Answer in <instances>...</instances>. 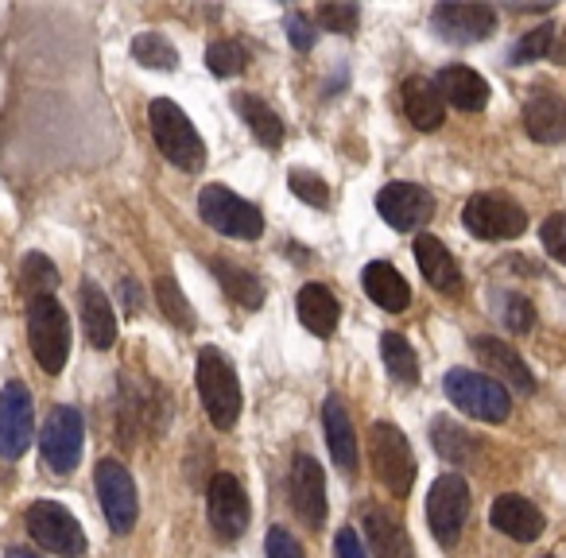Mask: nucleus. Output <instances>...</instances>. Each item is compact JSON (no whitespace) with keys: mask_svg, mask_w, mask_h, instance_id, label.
I'll return each instance as SVG.
<instances>
[{"mask_svg":"<svg viewBox=\"0 0 566 558\" xmlns=\"http://www.w3.org/2000/svg\"><path fill=\"white\" fill-rule=\"evenodd\" d=\"M148 125H151V140H156L159 156L167 164H175L179 171H202L206 167V144L198 136V128L190 125V117L171 102V97H156L148 105Z\"/></svg>","mask_w":566,"mask_h":558,"instance_id":"obj_1","label":"nucleus"},{"mask_svg":"<svg viewBox=\"0 0 566 558\" xmlns=\"http://www.w3.org/2000/svg\"><path fill=\"white\" fill-rule=\"evenodd\" d=\"M198 396L218 431H229L241 419V380L221 349H202L198 354Z\"/></svg>","mask_w":566,"mask_h":558,"instance_id":"obj_2","label":"nucleus"},{"mask_svg":"<svg viewBox=\"0 0 566 558\" xmlns=\"http://www.w3.org/2000/svg\"><path fill=\"white\" fill-rule=\"evenodd\" d=\"M28 341L43 372L59 377L71 357V318L59 299H35L28 307Z\"/></svg>","mask_w":566,"mask_h":558,"instance_id":"obj_3","label":"nucleus"},{"mask_svg":"<svg viewBox=\"0 0 566 558\" xmlns=\"http://www.w3.org/2000/svg\"><path fill=\"white\" fill-rule=\"evenodd\" d=\"M442 388H447V400L458 411H465L470 419H481V423H504L512 415L509 388L496 377H481V372L470 369H450Z\"/></svg>","mask_w":566,"mask_h":558,"instance_id":"obj_4","label":"nucleus"},{"mask_svg":"<svg viewBox=\"0 0 566 558\" xmlns=\"http://www.w3.org/2000/svg\"><path fill=\"white\" fill-rule=\"evenodd\" d=\"M198 218L221 236H237V241H256L264 233V218L252 202H244L241 194H233L221 182H210L198 194Z\"/></svg>","mask_w":566,"mask_h":558,"instance_id":"obj_5","label":"nucleus"},{"mask_svg":"<svg viewBox=\"0 0 566 558\" xmlns=\"http://www.w3.org/2000/svg\"><path fill=\"white\" fill-rule=\"evenodd\" d=\"M369 450H373V470H377L380 485H385L392 496H408L411 485H416V473H419L408 434L392 423H373Z\"/></svg>","mask_w":566,"mask_h":558,"instance_id":"obj_6","label":"nucleus"},{"mask_svg":"<svg viewBox=\"0 0 566 558\" xmlns=\"http://www.w3.org/2000/svg\"><path fill=\"white\" fill-rule=\"evenodd\" d=\"M24 524H28V535H32L43 550H51V555H59V558L86 555V531H82V524L63 508V504L35 501L32 508H28Z\"/></svg>","mask_w":566,"mask_h":558,"instance_id":"obj_7","label":"nucleus"},{"mask_svg":"<svg viewBox=\"0 0 566 558\" xmlns=\"http://www.w3.org/2000/svg\"><path fill=\"white\" fill-rule=\"evenodd\" d=\"M470 508H473V496H470L465 477L442 473V477L431 485V493H427V519H431V535L442 543V547H454V543L462 539V527H465V519H470Z\"/></svg>","mask_w":566,"mask_h":558,"instance_id":"obj_8","label":"nucleus"},{"mask_svg":"<svg viewBox=\"0 0 566 558\" xmlns=\"http://www.w3.org/2000/svg\"><path fill=\"white\" fill-rule=\"evenodd\" d=\"M82 439H86L82 411L71 408V403L51 408V415L43 419V431H40L43 462H48L55 473H74L82 462Z\"/></svg>","mask_w":566,"mask_h":558,"instance_id":"obj_9","label":"nucleus"},{"mask_svg":"<svg viewBox=\"0 0 566 558\" xmlns=\"http://www.w3.org/2000/svg\"><path fill=\"white\" fill-rule=\"evenodd\" d=\"M462 225L481 241H512L527 229V213L504 194H473L462 206Z\"/></svg>","mask_w":566,"mask_h":558,"instance_id":"obj_10","label":"nucleus"},{"mask_svg":"<svg viewBox=\"0 0 566 558\" xmlns=\"http://www.w3.org/2000/svg\"><path fill=\"white\" fill-rule=\"evenodd\" d=\"M35 439V415H32V392L20 380H9L0 388V457L17 462L28 454Z\"/></svg>","mask_w":566,"mask_h":558,"instance_id":"obj_11","label":"nucleus"},{"mask_svg":"<svg viewBox=\"0 0 566 558\" xmlns=\"http://www.w3.org/2000/svg\"><path fill=\"white\" fill-rule=\"evenodd\" d=\"M206 508H210V524H213V531H218V539H226V543L241 539L252 519L244 485L233 473H213L210 488H206Z\"/></svg>","mask_w":566,"mask_h":558,"instance_id":"obj_12","label":"nucleus"},{"mask_svg":"<svg viewBox=\"0 0 566 558\" xmlns=\"http://www.w3.org/2000/svg\"><path fill=\"white\" fill-rule=\"evenodd\" d=\"M97 496H102V508H105V519L117 535L133 531L136 524V481L128 473V465H120L117 457H102L97 462Z\"/></svg>","mask_w":566,"mask_h":558,"instance_id":"obj_13","label":"nucleus"},{"mask_svg":"<svg viewBox=\"0 0 566 558\" xmlns=\"http://www.w3.org/2000/svg\"><path fill=\"white\" fill-rule=\"evenodd\" d=\"M431 24L439 32V40L465 48V43H481L493 35L496 12L489 4H465V0H447L431 12Z\"/></svg>","mask_w":566,"mask_h":558,"instance_id":"obj_14","label":"nucleus"},{"mask_svg":"<svg viewBox=\"0 0 566 558\" xmlns=\"http://www.w3.org/2000/svg\"><path fill=\"white\" fill-rule=\"evenodd\" d=\"M377 210L388 225L408 233V229H423L434 218V194L419 182H388L377 194Z\"/></svg>","mask_w":566,"mask_h":558,"instance_id":"obj_15","label":"nucleus"},{"mask_svg":"<svg viewBox=\"0 0 566 558\" xmlns=\"http://www.w3.org/2000/svg\"><path fill=\"white\" fill-rule=\"evenodd\" d=\"M287 488H292V508L311 531L326 524V473L323 465L311 454H295L292 462V477H287Z\"/></svg>","mask_w":566,"mask_h":558,"instance_id":"obj_16","label":"nucleus"},{"mask_svg":"<svg viewBox=\"0 0 566 558\" xmlns=\"http://www.w3.org/2000/svg\"><path fill=\"white\" fill-rule=\"evenodd\" d=\"M489 524H493L501 535H509L512 543H532L543 535L547 519H543V512L535 508L527 496L504 493V496H496L493 508H489Z\"/></svg>","mask_w":566,"mask_h":558,"instance_id":"obj_17","label":"nucleus"},{"mask_svg":"<svg viewBox=\"0 0 566 558\" xmlns=\"http://www.w3.org/2000/svg\"><path fill=\"white\" fill-rule=\"evenodd\" d=\"M473 357H478L481 365H485L489 372H496V380L509 388H516V392H535V377L532 369L524 365V357L516 354V349L509 346V341L501 338H489V334H481V338H473Z\"/></svg>","mask_w":566,"mask_h":558,"instance_id":"obj_18","label":"nucleus"},{"mask_svg":"<svg viewBox=\"0 0 566 558\" xmlns=\"http://www.w3.org/2000/svg\"><path fill=\"white\" fill-rule=\"evenodd\" d=\"M524 133L535 144H558L566 136V102L555 90H535L524 102Z\"/></svg>","mask_w":566,"mask_h":558,"instance_id":"obj_19","label":"nucleus"},{"mask_svg":"<svg viewBox=\"0 0 566 558\" xmlns=\"http://www.w3.org/2000/svg\"><path fill=\"white\" fill-rule=\"evenodd\" d=\"M361 524H365V531H369L373 555H377V558H411L408 527L400 524V516H396V512L377 508V504H365Z\"/></svg>","mask_w":566,"mask_h":558,"instance_id":"obj_20","label":"nucleus"},{"mask_svg":"<svg viewBox=\"0 0 566 558\" xmlns=\"http://www.w3.org/2000/svg\"><path fill=\"white\" fill-rule=\"evenodd\" d=\"M361 287H365V295H369V303H377L380 310H392V315L408 310V303H411L408 280H403L388 260H373V264H365Z\"/></svg>","mask_w":566,"mask_h":558,"instance_id":"obj_21","label":"nucleus"},{"mask_svg":"<svg viewBox=\"0 0 566 558\" xmlns=\"http://www.w3.org/2000/svg\"><path fill=\"white\" fill-rule=\"evenodd\" d=\"M323 427H326V442H331L334 465H338L346 477L357 473V434L354 423H349V411L338 396H326L323 403Z\"/></svg>","mask_w":566,"mask_h":558,"instance_id":"obj_22","label":"nucleus"},{"mask_svg":"<svg viewBox=\"0 0 566 558\" xmlns=\"http://www.w3.org/2000/svg\"><path fill=\"white\" fill-rule=\"evenodd\" d=\"M434 86H439L442 102H450L462 113H481L489 105V82L470 66H447Z\"/></svg>","mask_w":566,"mask_h":558,"instance_id":"obj_23","label":"nucleus"},{"mask_svg":"<svg viewBox=\"0 0 566 558\" xmlns=\"http://www.w3.org/2000/svg\"><path fill=\"white\" fill-rule=\"evenodd\" d=\"M400 97H403V113L408 120L419 128V133H434L447 117V102H442L439 86L427 78H408L400 86Z\"/></svg>","mask_w":566,"mask_h":558,"instance_id":"obj_24","label":"nucleus"},{"mask_svg":"<svg viewBox=\"0 0 566 558\" xmlns=\"http://www.w3.org/2000/svg\"><path fill=\"white\" fill-rule=\"evenodd\" d=\"M78 307H82V326H86V338L94 349H113L117 341V315H113L109 299L97 284H82L78 292Z\"/></svg>","mask_w":566,"mask_h":558,"instance_id":"obj_25","label":"nucleus"},{"mask_svg":"<svg viewBox=\"0 0 566 558\" xmlns=\"http://www.w3.org/2000/svg\"><path fill=\"white\" fill-rule=\"evenodd\" d=\"M416 260H419V272L427 275V284L434 287V292H447L454 295L458 292V264L454 256H450V249L439 241V236H416Z\"/></svg>","mask_w":566,"mask_h":558,"instance_id":"obj_26","label":"nucleus"},{"mask_svg":"<svg viewBox=\"0 0 566 558\" xmlns=\"http://www.w3.org/2000/svg\"><path fill=\"white\" fill-rule=\"evenodd\" d=\"M233 109L241 113V120L249 125V133L256 136V144H264L268 151L280 148L283 144V120H280V113L264 102V97L241 90V94H233Z\"/></svg>","mask_w":566,"mask_h":558,"instance_id":"obj_27","label":"nucleus"},{"mask_svg":"<svg viewBox=\"0 0 566 558\" xmlns=\"http://www.w3.org/2000/svg\"><path fill=\"white\" fill-rule=\"evenodd\" d=\"M295 307H300V323L307 326L315 338H331V334L338 330L342 307H338V299H334V295L326 292L323 284H307V287H303L300 299H295Z\"/></svg>","mask_w":566,"mask_h":558,"instance_id":"obj_28","label":"nucleus"},{"mask_svg":"<svg viewBox=\"0 0 566 558\" xmlns=\"http://www.w3.org/2000/svg\"><path fill=\"white\" fill-rule=\"evenodd\" d=\"M210 272L218 275L221 292H226L229 299H233L241 310H256L260 303H264V284H260V280L249 272V267L233 264V260L213 256V260H210Z\"/></svg>","mask_w":566,"mask_h":558,"instance_id":"obj_29","label":"nucleus"},{"mask_svg":"<svg viewBox=\"0 0 566 558\" xmlns=\"http://www.w3.org/2000/svg\"><path fill=\"white\" fill-rule=\"evenodd\" d=\"M380 357H385V369L396 385H408V388L419 385V357H416V349L408 346V338L385 334V338H380Z\"/></svg>","mask_w":566,"mask_h":558,"instance_id":"obj_30","label":"nucleus"},{"mask_svg":"<svg viewBox=\"0 0 566 558\" xmlns=\"http://www.w3.org/2000/svg\"><path fill=\"white\" fill-rule=\"evenodd\" d=\"M55 287H59V267L43 252H28L24 264H20V292L35 303V299H51Z\"/></svg>","mask_w":566,"mask_h":558,"instance_id":"obj_31","label":"nucleus"},{"mask_svg":"<svg viewBox=\"0 0 566 558\" xmlns=\"http://www.w3.org/2000/svg\"><path fill=\"white\" fill-rule=\"evenodd\" d=\"M133 59L140 66H148V71H179V51H175V43L167 40V35L159 32H140L133 40Z\"/></svg>","mask_w":566,"mask_h":558,"instance_id":"obj_32","label":"nucleus"},{"mask_svg":"<svg viewBox=\"0 0 566 558\" xmlns=\"http://www.w3.org/2000/svg\"><path fill=\"white\" fill-rule=\"evenodd\" d=\"M431 442H434V450H439V454L447 457V462H454V465L470 462V457L478 454V442H473L458 423H450V419H434V423H431Z\"/></svg>","mask_w":566,"mask_h":558,"instance_id":"obj_33","label":"nucleus"},{"mask_svg":"<svg viewBox=\"0 0 566 558\" xmlns=\"http://www.w3.org/2000/svg\"><path fill=\"white\" fill-rule=\"evenodd\" d=\"M249 63H252L249 48H244L241 40H213L210 48H206V66H210V74H218V78H237Z\"/></svg>","mask_w":566,"mask_h":558,"instance_id":"obj_34","label":"nucleus"},{"mask_svg":"<svg viewBox=\"0 0 566 558\" xmlns=\"http://www.w3.org/2000/svg\"><path fill=\"white\" fill-rule=\"evenodd\" d=\"M156 299H159V310L171 318L179 330H195V315H190V303L182 299L179 284H175V275H159L156 280Z\"/></svg>","mask_w":566,"mask_h":558,"instance_id":"obj_35","label":"nucleus"},{"mask_svg":"<svg viewBox=\"0 0 566 558\" xmlns=\"http://www.w3.org/2000/svg\"><path fill=\"white\" fill-rule=\"evenodd\" d=\"M361 20V9L357 4H346V0H331V4H318L315 9V24L326 28V32L349 35Z\"/></svg>","mask_w":566,"mask_h":558,"instance_id":"obj_36","label":"nucleus"},{"mask_svg":"<svg viewBox=\"0 0 566 558\" xmlns=\"http://www.w3.org/2000/svg\"><path fill=\"white\" fill-rule=\"evenodd\" d=\"M555 51V28L551 24H539L524 35V40L512 48V66H524V63H535V59L551 55Z\"/></svg>","mask_w":566,"mask_h":558,"instance_id":"obj_37","label":"nucleus"},{"mask_svg":"<svg viewBox=\"0 0 566 558\" xmlns=\"http://www.w3.org/2000/svg\"><path fill=\"white\" fill-rule=\"evenodd\" d=\"M287 182H292L295 198H303L307 206H318V210H326V206H331V187H326L315 171H307V167H292Z\"/></svg>","mask_w":566,"mask_h":558,"instance_id":"obj_38","label":"nucleus"},{"mask_svg":"<svg viewBox=\"0 0 566 558\" xmlns=\"http://www.w3.org/2000/svg\"><path fill=\"white\" fill-rule=\"evenodd\" d=\"M501 315H504V326H509L512 334H527L535 326V307H532V299L527 295H516V292H509V295H501Z\"/></svg>","mask_w":566,"mask_h":558,"instance_id":"obj_39","label":"nucleus"},{"mask_svg":"<svg viewBox=\"0 0 566 558\" xmlns=\"http://www.w3.org/2000/svg\"><path fill=\"white\" fill-rule=\"evenodd\" d=\"M539 241H543V249H547L551 260L566 264V213H551V218L543 221Z\"/></svg>","mask_w":566,"mask_h":558,"instance_id":"obj_40","label":"nucleus"},{"mask_svg":"<svg viewBox=\"0 0 566 558\" xmlns=\"http://www.w3.org/2000/svg\"><path fill=\"white\" fill-rule=\"evenodd\" d=\"M264 550H268V558H307L300 547V539H295L287 527H272L264 539Z\"/></svg>","mask_w":566,"mask_h":558,"instance_id":"obj_41","label":"nucleus"},{"mask_svg":"<svg viewBox=\"0 0 566 558\" xmlns=\"http://www.w3.org/2000/svg\"><path fill=\"white\" fill-rule=\"evenodd\" d=\"M287 40L295 51H311L315 48V24L303 12H287Z\"/></svg>","mask_w":566,"mask_h":558,"instance_id":"obj_42","label":"nucleus"},{"mask_svg":"<svg viewBox=\"0 0 566 558\" xmlns=\"http://www.w3.org/2000/svg\"><path fill=\"white\" fill-rule=\"evenodd\" d=\"M334 555L338 558H369L361 547V535L354 531V527H342L338 539H334Z\"/></svg>","mask_w":566,"mask_h":558,"instance_id":"obj_43","label":"nucleus"},{"mask_svg":"<svg viewBox=\"0 0 566 558\" xmlns=\"http://www.w3.org/2000/svg\"><path fill=\"white\" fill-rule=\"evenodd\" d=\"M563 40H566V32H563ZM551 59H555V63H563V66H566V43H558V48L551 51Z\"/></svg>","mask_w":566,"mask_h":558,"instance_id":"obj_44","label":"nucleus"},{"mask_svg":"<svg viewBox=\"0 0 566 558\" xmlns=\"http://www.w3.org/2000/svg\"><path fill=\"white\" fill-rule=\"evenodd\" d=\"M4 558H40V555H32V550H24V547H12Z\"/></svg>","mask_w":566,"mask_h":558,"instance_id":"obj_45","label":"nucleus"}]
</instances>
